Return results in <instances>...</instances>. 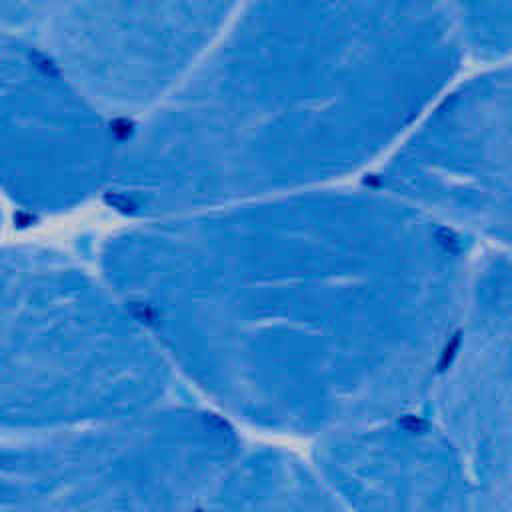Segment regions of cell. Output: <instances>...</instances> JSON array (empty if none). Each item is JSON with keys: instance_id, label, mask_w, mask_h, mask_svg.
I'll return each instance as SVG.
<instances>
[{"instance_id": "obj_1", "label": "cell", "mask_w": 512, "mask_h": 512, "mask_svg": "<svg viewBox=\"0 0 512 512\" xmlns=\"http://www.w3.org/2000/svg\"><path fill=\"white\" fill-rule=\"evenodd\" d=\"M158 382L144 336L84 270L48 250L0 248V426L130 412Z\"/></svg>"}, {"instance_id": "obj_2", "label": "cell", "mask_w": 512, "mask_h": 512, "mask_svg": "<svg viewBox=\"0 0 512 512\" xmlns=\"http://www.w3.org/2000/svg\"><path fill=\"white\" fill-rule=\"evenodd\" d=\"M100 110L160 104L192 72L226 22L216 6L0 4Z\"/></svg>"}, {"instance_id": "obj_3", "label": "cell", "mask_w": 512, "mask_h": 512, "mask_svg": "<svg viewBox=\"0 0 512 512\" xmlns=\"http://www.w3.org/2000/svg\"><path fill=\"white\" fill-rule=\"evenodd\" d=\"M116 162L104 112L0 18V194L28 212L62 210L114 176Z\"/></svg>"}]
</instances>
